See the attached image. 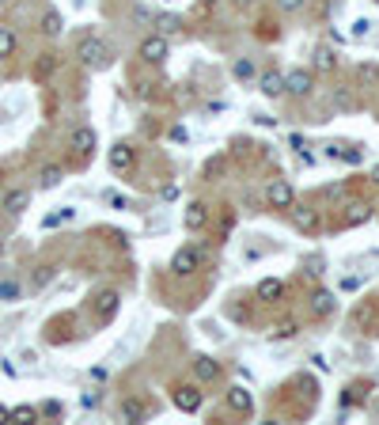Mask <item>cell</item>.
Wrapping results in <instances>:
<instances>
[{
	"label": "cell",
	"mask_w": 379,
	"mask_h": 425,
	"mask_svg": "<svg viewBox=\"0 0 379 425\" xmlns=\"http://www.w3.org/2000/svg\"><path fill=\"white\" fill-rule=\"evenodd\" d=\"M110 171H118V175H125V171H133V164H136V152H133V144H125V141H118L114 148H110Z\"/></svg>",
	"instance_id": "cell-8"
},
{
	"label": "cell",
	"mask_w": 379,
	"mask_h": 425,
	"mask_svg": "<svg viewBox=\"0 0 379 425\" xmlns=\"http://www.w3.org/2000/svg\"><path fill=\"white\" fill-rule=\"evenodd\" d=\"M61 31H64L61 12H46V15H42V35H46V38H58Z\"/></svg>",
	"instance_id": "cell-24"
},
{
	"label": "cell",
	"mask_w": 379,
	"mask_h": 425,
	"mask_svg": "<svg viewBox=\"0 0 379 425\" xmlns=\"http://www.w3.org/2000/svg\"><path fill=\"white\" fill-rule=\"evenodd\" d=\"M372 179H376V182H379V167H376V171H372Z\"/></svg>",
	"instance_id": "cell-44"
},
{
	"label": "cell",
	"mask_w": 379,
	"mask_h": 425,
	"mask_svg": "<svg viewBox=\"0 0 379 425\" xmlns=\"http://www.w3.org/2000/svg\"><path fill=\"white\" fill-rule=\"evenodd\" d=\"M61 179H64V171H61L58 164H50V167H42V175H38V187L53 190V187H61Z\"/></svg>",
	"instance_id": "cell-22"
},
{
	"label": "cell",
	"mask_w": 379,
	"mask_h": 425,
	"mask_svg": "<svg viewBox=\"0 0 379 425\" xmlns=\"http://www.w3.org/2000/svg\"><path fill=\"white\" fill-rule=\"evenodd\" d=\"M224 399H228V406H231L236 414H243V418L254 410V399H251V391H247L243 383H231V388H228V395H224Z\"/></svg>",
	"instance_id": "cell-10"
},
{
	"label": "cell",
	"mask_w": 379,
	"mask_h": 425,
	"mask_svg": "<svg viewBox=\"0 0 379 425\" xmlns=\"http://www.w3.org/2000/svg\"><path fill=\"white\" fill-rule=\"evenodd\" d=\"M64 414V406L58 403V399H46L42 406H38V418H61Z\"/></svg>",
	"instance_id": "cell-32"
},
{
	"label": "cell",
	"mask_w": 379,
	"mask_h": 425,
	"mask_svg": "<svg viewBox=\"0 0 379 425\" xmlns=\"http://www.w3.org/2000/svg\"><path fill=\"white\" fill-rule=\"evenodd\" d=\"M258 87H262V95H270V99H281V95H285V72H265V76L258 80Z\"/></svg>",
	"instance_id": "cell-15"
},
{
	"label": "cell",
	"mask_w": 379,
	"mask_h": 425,
	"mask_svg": "<svg viewBox=\"0 0 379 425\" xmlns=\"http://www.w3.org/2000/svg\"><path fill=\"white\" fill-rule=\"evenodd\" d=\"M337 159H345V164H360L364 152H360L357 144H337Z\"/></svg>",
	"instance_id": "cell-29"
},
{
	"label": "cell",
	"mask_w": 379,
	"mask_h": 425,
	"mask_svg": "<svg viewBox=\"0 0 379 425\" xmlns=\"http://www.w3.org/2000/svg\"><path fill=\"white\" fill-rule=\"evenodd\" d=\"M95 144H99V137H95V130H91V125H76V130H72V137H69V148L76 152L80 159H84V156H91V152H95Z\"/></svg>",
	"instance_id": "cell-7"
},
{
	"label": "cell",
	"mask_w": 379,
	"mask_h": 425,
	"mask_svg": "<svg viewBox=\"0 0 379 425\" xmlns=\"http://www.w3.org/2000/svg\"><path fill=\"white\" fill-rule=\"evenodd\" d=\"M311 87H315V72L311 69L285 72V95H311Z\"/></svg>",
	"instance_id": "cell-6"
},
{
	"label": "cell",
	"mask_w": 379,
	"mask_h": 425,
	"mask_svg": "<svg viewBox=\"0 0 379 425\" xmlns=\"http://www.w3.org/2000/svg\"><path fill=\"white\" fill-rule=\"evenodd\" d=\"M368 220H372V205L368 202H349L345 205V216H342L345 228H357V224H368Z\"/></svg>",
	"instance_id": "cell-13"
},
{
	"label": "cell",
	"mask_w": 379,
	"mask_h": 425,
	"mask_svg": "<svg viewBox=\"0 0 379 425\" xmlns=\"http://www.w3.org/2000/svg\"><path fill=\"white\" fill-rule=\"evenodd\" d=\"M99 403H103V391H84V395H80V406H84V410H95Z\"/></svg>",
	"instance_id": "cell-33"
},
{
	"label": "cell",
	"mask_w": 379,
	"mask_h": 425,
	"mask_svg": "<svg viewBox=\"0 0 379 425\" xmlns=\"http://www.w3.org/2000/svg\"><path fill=\"white\" fill-rule=\"evenodd\" d=\"M265 205L270 209H292L296 205V190L288 179H270L265 182Z\"/></svg>",
	"instance_id": "cell-2"
},
{
	"label": "cell",
	"mask_w": 379,
	"mask_h": 425,
	"mask_svg": "<svg viewBox=\"0 0 379 425\" xmlns=\"http://www.w3.org/2000/svg\"><path fill=\"white\" fill-rule=\"evenodd\" d=\"M330 103L342 107V110H353V107H357V95H353L349 87H334V92H330Z\"/></svg>",
	"instance_id": "cell-25"
},
{
	"label": "cell",
	"mask_w": 379,
	"mask_h": 425,
	"mask_svg": "<svg viewBox=\"0 0 379 425\" xmlns=\"http://www.w3.org/2000/svg\"><path fill=\"white\" fill-rule=\"evenodd\" d=\"M254 296H258V300H265V304H273V300H281V296H285V285H281L277 277H265V281H258Z\"/></svg>",
	"instance_id": "cell-17"
},
{
	"label": "cell",
	"mask_w": 379,
	"mask_h": 425,
	"mask_svg": "<svg viewBox=\"0 0 379 425\" xmlns=\"http://www.w3.org/2000/svg\"><path fill=\"white\" fill-rule=\"evenodd\" d=\"M337 311V296L330 293V288H315L311 293V315L315 319H330Z\"/></svg>",
	"instance_id": "cell-9"
},
{
	"label": "cell",
	"mask_w": 379,
	"mask_h": 425,
	"mask_svg": "<svg viewBox=\"0 0 379 425\" xmlns=\"http://www.w3.org/2000/svg\"><path fill=\"white\" fill-rule=\"evenodd\" d=\"M360 80L364 84H379V65H360Z\"/></svg>",
	"instance_id": "cell-36"
},
{
	"label": "cell",
	"mask_w": 379,
	"mask_h": 425,
	"mask_svg": "<svg viewBox=\"0 0 379 425\" xmlns=\"http://www.w3.org/2000/svg\"><path fill=\"white\" fill-rule=\"evenodd\" d=\"M118 418H122V422H144V418H148V410H144V403H141V399H122V406H118Z\"/></svg>",
	"instance_id": "cell-16"
},
{
	"label": "cell",
	"mask_w": 379,
	"mask_h": 425,
	"mask_svg": "<svg viewBox=\"0 0 379 425\" xmlns=\"http://www.w3.org/2000/svg\"><path fill=\"white\" fill-rule=\"evenodd\" d=\"M201 4H220V0H201Z\"/></svg>",
	"instance_id": "cell-43"
},
{
	"label": "cell",
	"mask_w": 379,
	"mask_h": 425,
	"mask_svg": "<svg viewBox=\"0 0 379 425\" xmlns=\"http://www.w3.org/2000/svg\"><path fill=\"white\" fill-rule=\"evenodd\" d=\"M368 31H372V19H357V23H353V35H357V38H364Z\"/></svg>",
	"instance_id": "cell-37"
},
{
	"label": "cell",
	"mask_w": 379,
	"mask_h": 425,
	"mask_svg": "<svg viewBox=\"0 0 379 425\" xmlns=\"http://www.w3.org/2000/svg\"><path fill=\"white\" fill-rule=\"evenodd\" d=\"M231 76H236V80H251L254 76V61L251 58H239L236 65H231Z\"/></svg>",
	"instance_id": "cell-31"
},
{
	"label": "cell",
	"mask_w": 379,
	"mask_h": 425,
	"mask_svg": "<svg viewBox=\"0 0 379 425\" xmlns=\"http://www.w3.org/2000/svg\"><path fill=\"white\" fill-rule=\"evenodd\" d=\"M19 296H23L19 281H0V300H4V304H15Z\"/></svg>",
	"instance_id": "cell-30"
},
{
	"label": "cell",
	"mask_w": 379,
	"mask_h": 425,
	"mask_svg": "<svg viewBox=\"0 0 379 425\" xmlns=\"http://www.w3.org/2000/svg\"><path fill=\"white\" fill-rule=\"evenodd\" d=\"M15 46H19V42H15V35H12L8 27H0V61H4V58H12V53H15Z\"/></svg>",
	"instance_id": "cell-27"
},
{
	"label": "cell",
	"mask_w": 379,
	"mask_h": 425,
	"mask_svg": "<svg viewBox=\"0 0 379 425\" xmlns=\"http://www.w3.org/2000/svg\"><path fill=\"white\" fill-rule=\"evenodd\" d=\"M53 69H58V58H53V53H42V58L35 61V76H38V80L53 76Z\"/></svg>",
	"instance_id": "cell-26"
},
{
	"label": "cell",
	"mask_w": 379,
	"mask_h": 425,
	"mask_svg": "<svg viewBox=\"0 0 379 425\" xmlns=\"http://www.w3.org/2000/svg\"><path fill=\"white\" fill-rule=\"evenodd\" d=\"M171 141H190V133L182 130V125H175V130H171Z\"/></svg>",
	"instance_id": "cell-39"
},
{
	"label": "cell",
	"mask_w": 379,
	"mask_h": 425,
	"mask_svg": "<svg viewBox=\"0 0 379 425\" xmlns=\"http://www.w3.org/2000/svg\"><path fill=\"white\" fill-rule=\"evenodd\" d=\"M308 266H311V274H322V259H319V254H311Z\"/></svg>",
	"instance_id": "cell-40"
},
{
	"label": "cell",
	"mask_w": 379,
	"mask_h": 425,
	"mask_svg": "<svg viewBox=\"0 0 379 425\" xmlns=\"http://www.w3.org/2000/svg\"><path fill=\"white\" fill-rule=\"evenodd\" d=\"M197 262H201L197 247H179V251H175V259H171V270H175V274H193V270H197Z\"/></svg>",
	"instance_id": "cell-11"
},
{
	"label": "cell",
	"mask_w": 379,
	"mask_h": 425,
	"mask_svg": "<svg viewBox=\"0 0 379 425\" xmlns=\"http://www.w3.org/2000/svg\"><path fill=\"white\" fill-rule=\"evenodd\" d=\"M236 4H251V0H236Z\"/></svg>",
	"instance_id": "cell-45"
},
{
	"label": "cell",
	"mask_w": 379,
	"mask_h": 425,
	"mask_svg": "<svg viewBox=\"0 0 379 425\" xmlns=\"http://www.w3.org/2000/svg\"><path fill=\"white\" fill-rule=\"evenodd\" d=\"M360 399H368V388H349V391L342 395V403L353 406V403H360Z\"/></svg>",
	"instance_id": "cell-35"
},
{
	"label": "cell",
	"mask_w": 379,
	"mask_h": 425,
	"mask_svg": "<svg viewBox=\"0 0 379 425\" xmlns=\"http://www.w3.org/2000/svg\"><path fill=\"white\" fill-rule=\"evenodd\" d=\"M292 220H296V228H300V232H308V236H311V232H319L322 216H319V209H296Z\"/></svg>",
	"instance_id": "cell-20"
},
{
	"label": "cell",
	"mask_w": 379,
	"mask_h": 425,
	"mask_svg": "<svg viewBox=\"0 0 379 425\" xmlns=\"http://www.w3.org/2000/svg\"><path fill=\"white\" fill-rule=\"evenodd\" d=\"M156 31H159V35H182V19H179V15H156Z\"/></svg>",
	"instance_id": "cell-21"
},
{
	"label": "cell",
	"mask_w": 379,
	"mask_h": 425,
	"mask_svg": "<svg viewBox=\"0 0 379 425\" xmlns=\"http://www.w3.org/2000/svg\"><path fill=\"white\" fill-rule=\"evenodd\" d=\"M50 277H53V270H50V266H42V270H38V277H35V285L42 288L46 281H50Z\"/></svg>",
	"instance_id": "cell-38"
},
{
	"label": "cell",
	"mask_w": 379,
	"mask_h": 425,
	"mask_svg": "<svg viewBox=\"0 0 379 425\" xmlns=\"http://www.w3.org/2000/svg\"><path fill=\"white\" fill-rule=\"evenodd\" d=\"M72 213H76V209H61V213H50V216H46V228H58V224H64V220H72Z\"/></svg>",
	"instance_id": "cell-34"
},
{
	"label": "cell",
	"mask_w": 379,
	"mask_h": 425,
	"mask_svg": "<svg viewBox=\"0 0 379 425\" xmlns=\"http://www.w3.org/2000/svg\"><path fill=\"white\" fill-rule=\"evenodd\" d=\"M8 422H38V410L35 406H12V410H8Z\"/></svg>",
	"instance_id": "cell-28"
},
{
	"label": "cell",
	"mask_w": 379,
	"mask_h": 425,
	"mask_svg": "<svg viewBox=\"0 0 379 425\" xmlns=\"http://www.w3.org/2000/svg\"><path fill=\"white\" fill-rule=\"evenodd\" d=\"M30 205V190H23V187H15V190H8L4 194V202H0V209H4L8 216H19L23 209Z\"/></svg>",
	"instance_id": "cell-12"
},
{
	"label": "cell",
	"mask_w": 379,
	"mask_h": 425,
	"mask_svg": "<svg viewBox=\"0 0 379 425\" xmlns=\"http://www.w3.org/2000/svg\"><path fill=\"white\" fill-rule=\"evenodd\" d=\"M76 58L84 61L87 69H107L110 61H114V53H110V46L103 42V38L91 35V38H84V42L76 46Z\"/></svg>",
	"instance_id": "cell-1"
},
{
	"label": "cell",
	"mask_w": 379,
	"mask_h": 425,
	"mask_svg": "<svg viewBox=\"0 0 379 425\" xmlns=\"http://www.w3.org/2000/svg\"><path fill=\"white\" fill-rule=\"evenodd\" d=\"M91 304H95V315H99L103 323H110V319L118 315V308H122V293H118V288H103Z\"/></svg>",
	"instance_id": "cell-5"
},
{
	"label": "cell",
	"mask_w": 379,
	"mask_h": 425,
	"mask_svg": "<svg viewBox=\"0 0 379 425\" xmlns=\"http://www.w3.org/2000/svg\"><path fill=\"white\" fill-rule=\"evenodd\" d=\"M171 403L179 406L182 414H197V410H201V403H205V391H201L197 383H182V388H175Z\"/></svg>",
	"instance_id": "cell-4"
},
{
	"label": "cell",
	"mask_w": 379,
	"mask_h": 425,
	"mask_svg": "<svg viewBox=\"0 0 379 425\" xmlns=\"http://www.w3.org/2000/svg\"><path fill=\"white\" fill-rule=\"evenodd\" d=\"M193 376H197L201 383H209V380L220 376V365H216L213 357H193Z\"/></svg>",
	"instance_id": "cell-18"
},
{
	"label": "cell",
	"mask_w": 379,
	"mask_h": 425,
	"mask_svg": "<svg viewBox=\"0 0 379 425\" xmlns=\"http://www.w3.org/2000/svg\"><path fill=\"white\" fill-rule=\"evenodd\" d=\"M277 4H281V8H285V12H296V8H300V4H303V0H277Z\"/></svg>",
	"instance_id": "cell-41"
},
{
	"label": "cell",
	"mask_w": 379,
	"mask_h": 425,
	"mask_svg": "<svg viewBox=\"0 0 379 425\" xmlns=\"http://www.w3.org/2000/svg\"><path fill=\"white\" fill-rule=\"evenodd\" d=\"M182 224H186L190 232H201L209 224V209H205V202H190L186 205V213H182Z\"/></svg>",
	"instance_id": "cell-14"
},
{
	"label": "cell",
	"mask_w": 379,
	"mask_h": 425,
	"mask_svg": "<svg viewBox=\"0 0 379 425\" xmlns=\"http://www.w3.org/2000/svg\"><path fill=\"white\" fill-rule=\"evenodd\" d=\"M136 53H141V61H144V65H164V61H167V53H171V46H167V38L156 31V35H148V38H144V42H141V50H136Z\"/></svg>",
	"instance_id": "cell-3"
},
{
	"label": "cell",
	"mask_w": 379,
	"mask_h": 425,
	"mask_svg": "<svg viewBox=\"0 0 379 425\" xmlns=\"http://www.w3.org/2000/svg\"><path fill=\"white\" fill-rule=\"evenodd\" d=\"M296 331H300V323H296V319H281V323H273L270 338H273V342H285V338H292Z\"/></svg>",
	"instance_id": "cell-23"
},
{
	"label": "cell",
	"mask_w": 379,
	"mask_h": 425,
	"mask_svg": "<svg viewBox=\"0 0 379 425\" xmlns=\"http://www.w3.org/2000/svg\"><path fill=\"white\" fill-rule=\"evenodd\" d=\"M311 58H315V61H311V69H315V72H334L337 69V53L330 50V46H319Z\"/></svg>",
	"instance_id": "cell-19"
},
{
	"label": "cell",
	"mask_w": 379,
	"mask_h": 425,
	"mask_svg": "<svg viewBox=\"0 0 379 425\" xmlns=\"http://www.w3.org/2000/svg\"><path fill=\"white\" fill-rule=\"evenodd\" d=\"M0 422H8V406H0Z\"/></svg>",
	"instance_id": "cell-42"
}]
</instances>
